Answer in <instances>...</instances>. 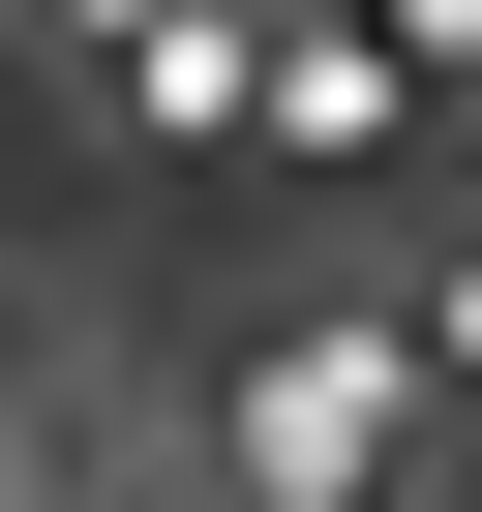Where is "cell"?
<instances>
[{
	"instance_id": "7a4b0ae2",
	"label": "cell",
	"mask_w": 482,
	"mask_h": 512,
	"mask_svg": "<svg viewBox=\"0 0 482 512\" xmlns=\"http://www.w3.org/2000/svg\"><path fill=\"white\" fill-rule=\"evenodd\" d=\"M241 151H422V61L362 31V0H302V31L241 61Z\"/></svg>"
},
{
	"instance_id": "277c9868",
	"label": "cell",
	"mask_w": 482,
	"mask_h": 512,
	"mask_svg": "<svg viewBox=\"0 0 482 512\" xmlns=\"http://www.w3.org/2000/svg\"><path fill=\"white\" fill-rule=\"evenodd\" d=\"M91 512H241V482H211V452H91Z\"/></svg>"
},
{
	"instance_id": "6da1fadb",
	"label": "cell",
	"mask_w": 482,
	"mask_h": 512,
	"mask_svg": "<svg viewBox=\"0 0 482 512\" xmlns=\"http://www.w3.org/2000/svg\"><path fill=\"white\" fill-rule=\"evenodd\" d=\"M241 512H362L392 482V302H302V332H241V422H211Z\"/></svg>"
},
{
	"instance_id": "3957f363",
	"label": "cell",
	"mask_w": 482,
	"mask_h": 512,
	"mask_svg": "<svg viewBox=\"0 0 482 512\" xmlns=\"http://www.w3.org/2000/svg\"><path fill=\"white\" fill-rule=\"evenodd\" d=\"M362 31H392V61H422V121H452V91H482V0H362Z\"/></svg>"
},
{
	"instance_id": "5b68a950",
	"label": "cell",
	"mask_w": 482,
	"mask_h": 512,
	"mask_svg": "<svg viewBox=\"0 0 482 512\" xmlns=\"http://www.w3.org/2000/svg\"><path fill=\"white\" fill-rule=\"evenodd\" d=\"M0 422H31V302H0Z\"/></svg>"
}]
</instances>
